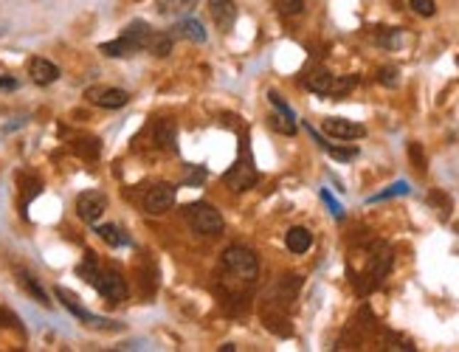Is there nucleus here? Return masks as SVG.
I'll list each match as a JSON object with an SVG mask.
<instances>
[{"label":"nucleus","instance_id":"obj_1","mask_svg":"<svg viewBox=\"0 0 459 352\" xmlns=\"http://www.w3.org/2000/svg\"><path fill=\"white\" fill-rule=\"evenodd\" d=\"M223 265H226V271H229L231 277L245 279V282L256 279V271H259L256 254H254L251 248H242V245H231V248H226Z\"/></svg>","mask_w":459,"mask_h":352},{"label":"nucleus","instance_id":"obj_2","mask_svg":"<svg viewBox=\"0 0 459 352\" xmlns=\"http://www.w3.org/2000/svg\"><path fill=\"white\" fill-rule=\"evenodd\" d=\"M186 217H189L192 228L200 231V234H206V237H215V234L223 231V214L215 209V206H209V203H195V206H189V209H186Z\"/></svg>","mask_w":459,"mask_h":352},{"label":"nucleus","instance_id":"obj_3","mask_svg":"<svg viewBox=\"0 0 459 352\" xmlns=\"http://www.w3.org/2000/svg\"><path fill=\"white\" fill-rule=\"evenodd\" d=\"M90 284H93L104 299H110V302H124V299H127V279H124L119 271H113V268H104V271L96 268Z\"/></svg>","mask_w":459,"mask_h":352},{"label":"nucleus","instance_id":"obj_4","mask_svg":"<svg viewBox=\"0 0 459 352\" xmlns=\"http://www.w3.org/2000/svg\"><path fill=\"white\" fill-rule=\"evenodd\" d=\"M107 211V198L104 192H96V189H87L77 198V214L85 223H96L102 214Z\"/></svg>","mask_w":459,"mask_h":352},{"label":"nucleus","instance_id":"obj_5","mask_svg":"<svg viewBox=\"0 0 459 352\" xmlns=\"http://www.w3.org/2000/svg\"><path fill=\"white\" fill-rule=\"evenodd\" d=\"M223 183L229 186L231 192H248V189L256 183V169L251 166L248 158H245V161H237L229 172H226Z\"/></svg>","mask_w":459,"mask_h":352},{"label":"nucleus","instance_id":"obj_6","mask_svg":"<svg viewBox=\"0 0 459 352\" xmlns=\"http://www.w3.org/2000/svg\"><path fill=\"white\" fill-rule=\"evenodd\" d=\"M172 206H175V186H169V183H158L144 195V211L147 214L158 217V214H166Z\"/></svg>","mask_w":459,"mask_h":352},{"label":"nucleus","instance_id":"obj_7","mask_svg":"<svg viewBox=\"0 0 459 352\" xmlns=\"http://www.w3.org/2000/svg\"><path fill=\"white\" fill-rule=\"evenodd\" d=\"M87 99L96 102L99 107H107V110H119L130 102V93L122 90V87H90L87 90Z\"/></svg>","mask_w":459,"mask_h":352},{"label":"nucleus","instance_id":"obj_8","mask_svg":"<svg viewBox=\"0 0 459 352\" xmlns=\"http://www.w3.org/2000/svg\"><path fill=\"white\" fill-rule=\"evenodd\" d=\"M324 133L333 136V139L352 141V139H364L367 136V127L358 124V122H350V119H324Z\"/></svg>","mask_w":459,"mask_h":352},{"label":"nucleus","instance_id":"obj_9","mask_svg":"<svg viewBox=\"0 0 459 352\" xmlns=\"http://www.w3.org/2000/svg\"><path fill=\"white\" fill-rule=\"evenodd\" d=\"M209 11H212L220 31H231V26L237 20V3L234 0H209Z\"/></svg>","mask_w":459,"mask_h":352},{"label":"nucleus","instance_id":"obj_10","mask_svg":"<svg viewBox=\"0 0 459 352\" xmlns=\"http://www.w3.org/2000/svg\"><path fill=\"white\" fill-rule=\"evenodd\" d=\"M28 76H31L37 85H51V82L60 79V68H57L51 60L34 57V60H28Z\"/></svg>","mask_w":459,"mask_h":352},{"label":"nucleus","instance_id":"obj_11","mask_svg":"<svg viewBox=\"0 0 459 352\" xmlns=\"http://www.w3.org/2000/svg\"><path fill=\"white\" fill-rule=\"evenodd\" d=\"M57 296L63 299V304H65V307H68V310H71V313H74L77 319H82V321H93L96 327H102V324H107V321H102V319H96V316H90V313H87V310H85V307L79 304V299H77V296H74V293H71V290H65V287H57Z\"/></svg>","mask_w":459,"mask_h":352},{"label":"nucleus","instance_id":"obj_12","mask_svg":"<svg viewBox=\"0 0 459 352\" xmlns=\"http://www.w3.org/2000/svg\"><path fill=\"white\" fill-rule=\"evenodd\" d=\"M150 34H153V28H150V23H144V20H133L127 28H124V40H130L133 46H136V51H144V46H147V40H150Z\"/></svg>","mask_w":459,"mask_h":352},{"label":"nucleus","instance_id":"obj_13","mask_svg":"<svg viewBox=\"0 0 459 352\" xmlns=\"http://www.w3.org/2000/svg\"><path fill=\"white\" fill-rule=\"evenodd\" d=\"M285 242H288V251L291 254H307L310 245H313V234L307 228H302V225H296V228H291L285 234Z\"/></svg>","mask_w":459,"mask_h":352},{"label":"nucleus","instance_id":"obj_14","mask_svg":"<svg viewBox=\"0 0 459 352\" xmlns=\"http://www.w3.org/2000/svg\"><path fill=\"white\" fill-rule=\"evenodd\" d=\"M333 82H335V76L330 70H313L307 76V87L313 93H321V96H330L333 93Z\"/></svg>","mask_w":459,"mask_h":352},{"label":"nucleus","instance_id":"obj_15","mask_svg":"<svg viewBox=\"0 0 459 352\" xmlns=\"http://www.w3.org/2000/svg\"><path fill=\"white\" fill-rule=\"evenodd\" d=\"M172 46H175L172 34L153 31V34H150V40H147V46H144V51H150V54H155V57H166V54H172Z\"/></svg>","mask_w":459,"mask_h":352},{"label":"nucleus","instance_id":"obj_16","mask_svg":"<svg viewBox=\"0 0 459 352\" xmlns=\"http://www.w3.org/2000/svg\"><path fill=\"white\" fill-rule=\"evenodd\" d=\"M99 51H102L104 57H130V54H136V46H133L130 40L119 37V40H113V43H102Z\"/></svg>","mask_w":459,"mask_h":352},{"label":"nucleus","instance_id":"obj_17","mask_svg":"<svg viewBox=\"0 0 459 352\" xmlns=\"http://www.w3.org/2000/svg\"><path fill=\"white\" fill-rule=\"evenodd\" d=\"M96 234H99L107 245H113V248H119V245H127V242H130V237H127V234H122V228H119V225H99V228H96Z\"/></svg>","mask_w":459,"mask_h":352},{"label":"nucleus","instance_id":"obj_18","mask_svg":"<svg viewBox=\"0 0 459 352\" xmlns=\"http://www.w3.org/2000/svg\"><path fill=\"white\" fill-rule=\"evenodd\" d=\"M409 192H411V186H409L406 181H397V183L386 186L383 192L372 195V198H369V203H381V201H389V198H403V195H409Z\"/></svg>","mask_w":459,"mask_h":352},{"label":"nucleus","instance_id":"obj_19","mask_svg":"<svg viewBox=\"0 0 459 352\" xmlns=\"http://www.w3.org/2000/svg\"><path fill=\"white\" fill-rule=\"evenodd\" d=\"M180 31H183V37L192 40V43H206V28H203V23H198V20H192V17L180 23Z\"/></svg>","mask_w":459,"mask_h":352},{"label":"nucleus","instance_id":"obj_20","mask_svg":"<svg viewBox=\"0 0 459 352\" xmlns=\"http://www.w3.org/2000/svg\"><path fill=\"white\" fill-rule=\"evenodd\" d=\"M155 139L163 149H175V124L172 122H158L155 127Z\"/></svg>","mask_w":459,"mask_h":352},{"label":"nucleus","instance_id":"obj_21","mask_svg":"<svg viewBox=\"0 0 459 352\" xmlns=\"http://www.w3.org/2000/svg\"><path fill=\"white\" fill-rule=\"evenodd\" d=\"M195 6V0H158V9L163 14H180V11H189Z\"/></svg>","mask_w":459,"mask_h":352},{"label":"nucleus","instance_id":"obj_22","mask_svg":"<svg viewBox=\"0 0 459 352\" xmlns=\"http://www.w3.org/2000/svg\"><path fill=\"white\" fill-rule=\"evenodd\" d=\"M274 6H276V11L285 14V17H296V14L305 11V0H274Z\"/></svg>","mask_w":459,"mask_h":352},{"label":"nucleus","instance_id":"obj_23","mask_svg":"<svg viewBox=\"0 0 459 352\" xmlns=\"http://www.w3.org/2000/svg\"><path fill=\"white\" fill-rule=\"evenodd\" d=\"M268 122H271L274 130H279V133H285V136H293V133H296V122L288 119V116H282V113H274Z\"/></svg>","mask_w":459,"mask_h":352},{"label":"nucleus","instance_id":"obj_24","mask_svg":"<svg viewBox=\"0 0 459 352\" xmlns=\"http://www.w3.org/2000/svg\"><path fill=\"white\" fill-rule=\"evenodd\" d=\"M355 85H358V79H355V76H335V82H333V93H330V96H347Z\"/></svg>","mask_w":459,"mask_h":352},{"label":"nucleus","instance_id":"obj_25","mask_svg":"<svg viewBox=\"0 0 459 352\" xmlns=\"http://www.w3.org/2000/svg\"><path fill=\"white\" fill-rule=\"evenodd\" d=\"M20 282H23V287H26V290H28V293H31V296H34V299L40 302V304H45V307L51 304V302H48V296L43 293V287H40L37 282L31 279V277H26V274H23V277H20Z\"/></svg>","mask_w":459,"mask_h":352},{"label":"nucleus","instance_id":"obj_26","mask_svg":"<svg viewBox=\"0 0 459 352\" xmlns=\"http://www.w3.org/2000/svg\"><path fill=\"white\" fill-rule=\"evenodd\" d=\"M409 6H411L420 17H434V11H437V3H434V0H409Z\"/></svg>","mask_w":459,"mask_h":352},{"label":"nucleus","instance_id":"obj_27","mask_svg":"<svg viewBox=\"0 0 459 352\" xmlns=\"http://www.w3.org/2000/svg\"><path fill=\"white\" fill-rule=\"evenodd\" d=\"M268 99H271V105H274V107H276V110H279L282 116H288V119H293V122H296V116H293V110L288 107V102H285V99H282V96H279L276 90H271V93H268Z\"/></svg>","mask_w":459,"mask_h":352},{"label":"nucleus","instance_id":"obj_28","mask_svg":"<svg viewBox=\"0 0 459 352\" xmlns=\"http://www.w3.org/2000/svg\"><path fill=\"white\" fill-rule=\"evenodd\" d=\"M321 201H324V203L330 206V211H333V217H338V220L344 217V206H341V203H338V201H335V198L330 195V189H321Z\"/></svg>","mask_w":459,"mask_h":352},{"label":"nucleus","instance_id":"obj_29","mask_svg":"<svg viewBox=\"0 0 459 352\" xmlns=\"http://www.w3.org/2000/svg\"><path fill=\"white\" fill-rule=\"evenodd\" d=\"M324 149H327L333 158H338V161H352V158L358 155V149H355V146H352V149H338V146H330V144H327Z\"/></svg>","mask_w":459,"mask_h":352},{"label":"nucleus","instance_id":"obj_30","mask_svg":"<svg viewBox=\"0 0 459 352\" xmlns=\"http://www.w3.org/2000/svg\"><path fill=\"white\" fill-rule=\"evenodd\" d=\"M397 76H400V70L392 68V65H389V68H381V82L383 85H389V87L397 85Z\"/></svg>","mask_w":459,"mask_h":352},{"label":"nucleus","instance_id":"obj_31","mask_svg":"<svg viewBox=\"0 0 459 352\" xmlns=\"http://www.w3.org/2000/svg\"><path fill=\"white\" fill-rule=\"evenodd\" d=\"M14 87H17V79H11V76L0 79V90H14Z\"/></svg>","mask_w":459,"mask_h":352}]
</instances>
